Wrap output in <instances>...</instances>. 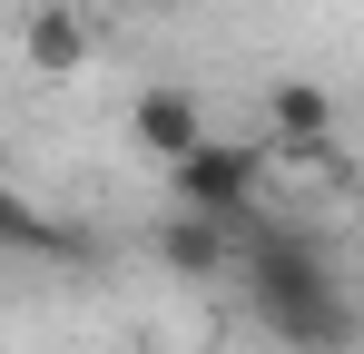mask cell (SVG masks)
<instances>
[{"mask_svg":"<svg viewBox=\"0 0 364 354\" xmlns=\"http://www.w3.org/2000/svg\"><path fill=\"white\" fill-rule=\"evenodd\" d=\"M237 276H246V305L266 315L276 345H305V354H335L355 345V305L335 286V256L315 246L305 227H237Z\"/></svg>","mask_w":364,"mask_h":354,"instance_id":"obj_1","label":"cell"},{"mask_svg":"<svg viewBox=\"0 0 364 354\" xmlns=\"http://www.w3.org/2000/svg\"><path fill=\"white\" fill-rule=\"evenodd\" d=\"M168 177H178V207L246 217V207H256V177H266V148H246V138H197Z\"/></svg>","mask_w":364,"mask_h":354,"instance_id":"obj_2","label":"cell"},{"mask_svg":"<svg viewBox=\"0 0 364 354\" xmlns=\"http://www.w3.org/2000/svg\"><path fill=\"white\" fill-rule=\"evenodd\" d=\"M266 128H276V148H286L296 168L345 177V158H335V89H315V79H276V89H266Z\"/></svg>","mask_w":364,"mask_h":354,"instance_id":"obj_3","label":"cell"},{"mask_svg":"<svg viewBox=\"0 0 364 354\" xmlns=\"http://www.w3.org/2000/svg\"><path fill=\"white\" fill-rule=\"evenodd\" d=\"M246 217H256V207H246ZM246 217H207V207H178L168 227L148 236V246H158V266H168V276H227V266H237V227H246Z\"/></svg>","mask_w":364,"mask_h":354,"instance_id":"obj_4","label":"cell"},{"mask_svg":"<svg viewBox=\"0 0 364 354\" xmlns=\"http://www.w3.org/2000/svg\"><path fill=\"white\" fill-rule=\"evenodd\" d=\"M20 59H30L40 79H79V69H89V20H79L69 0L30 10V30H20Z\"/></svg>","mask_w":364,"mask_h":354,"instance_id":"obj_5","label":"cell"},{"mask_svg":"<svg viewBox=\"0 0 364 354\" xmlns=\"http://www.w3.org/2000/svg\"><path fill=\"white\" fill-rule=\"evenodd\" d=\"M128 128H138V148H148V158H168V168L207 138V118H197V99H187V89H148V99L128 109Z\"/></svg>","mask_w":364,"mask_h":354,"instance_id":"obj_6","label":"cell"},{"mask_svg":"<svg viewBox=\"0 0 364 354\" xmlns=\"http://www.w3.org/2000/svg\"><path fill=\"white\" fill-rule=\"evenodd\" d=\"M60 246H69V236L50 227L20 187H0V256H60Z\"/></svg>","mask_w":364,"mask_h":354,"instance_id":"obj_7","label":"cell"}]
</instances>
